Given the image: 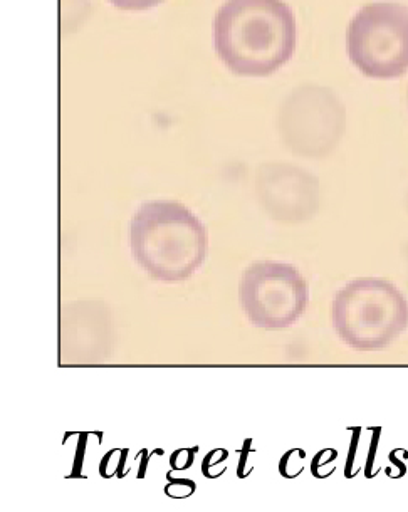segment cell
<instances>
[{
	"mask_svg": "<svg viewBox=\"0 0 408 512\" xmlns=\"http://www.w3.org/2000/svg\"><path fill=\"white\" fill-rule=\"evenodd\" d=\"M121 11H147L162 4L163 0H108Z\"/></svg>",
	"mask_w": 408,
	"mask_h": 512,
	"instance_id": "5b68a950",
	"label": "cell"
},
{
	"mask_svg": "<svg viewBox=\"0 0 408 512\" xmlns=\"http://www.w3.org/2000/svg\"><path fill=\"white\" fill-rule=\"evenodd\" d=\"M278 126L293 152L325 157L345 133V105L333 89L304 84L291 91L279 106Z\"/></svg>",
	"mask_w": 408,
	"mask_h": 512,
	"instance_id": "277c9868",
	"label": "cell"
},
{
	"mask_svg": "<svg viewBox=\"0 0 408 512\" xmlns=\"http://www.w3.org/2000/svg\"><path fill=\"white\" fill-rule=\"evenodd\" d=\"M346 51L368 78L403 76L408 71V7L398 2L361 7L346 31Z\"/></svg>",
	"mask_w": 408,
	"mask_h": 512,
	"instance_id": "3957f363",
	"label": "cell"
},
{
	"mask_svg": "<svg viewBox=\"0 0 408 512\" xmlns=\"http://www.w3.org/2000/svg\"><path fill=\"white\" fill-rule=\"evenodd\" d=\"M214 46L232 73H276L296 49L293 11L283 0H227L214 19Z\"/></svg>",
	"mask_w": 408,
	"mask_h": 512,
	"instance_id": "6da1fadb",
	"label": "cell"
},
{
	"mask_svg": "<svg viewBox=\"0 0 408 512\" xmlns=\"http://www.w3.org/2000/svg\"><path fill=\"white\" fill-rule=\"evenodd\" d=\"M333 323L341 340L353 348H385L408 330V301L385 279H356L336 296Z\"/></svg>",
	"mask_w": 408,
	"mask_h": 512,
	"instance_id": "7a4b0ae2",
	"label": "cell"
}]
</instances>
